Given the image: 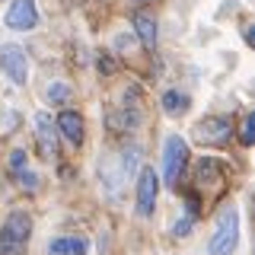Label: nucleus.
<instances>
[{"mask_svg":"<svg viewBox=\"0 0 255 255\" xmlns=\"http://www.w3.org/2000/svg\"><path fill=\"white\" fill-rule=\"evenodd\" d=\"M58 128L64 131V137H67L70 143H80L83 140V118L77 115V112H61V118H58Z\"/></svg>","mask_w":255,"mask_h":255,"instance_id":"obj_10","label":"nucleus"},{"mask_svg":"<svg viewBox=\"0 0 255 255\" xmlns=\"http://www.w3.org/2000/svg\"><path fill=\"white\" fill-rule=\"evenodd\" d=\"M35 134H38V143H42V153L45 156H54L58 153V134H54V125L45 112L35 115Z\"/></svg>","mask_w":255,"mask_h":255,"instance_id":"obj_7","label":"nucleus"},{"mask_svg":"<svg viewBox=\"0 0 255 255\" xmlns=\"http://www.w3.org/2000/svg\"><path fill=\"white\" fill-rule=\"evenodd\" d=\"M0 70L13 80L16 86H22L29 80V61L26 51L19 45H0Z\"/></svg>","mask_w":255,"mask_h":255,"instance_id":"obj_4","label":"nucleus"},{"mask_svg":"<svg viewBox=\"0 0 255 255\" xmlns=\"http://www.w3.org/2000/svg\"><path fill=\"white\" fill-rule=\"evenodd\" d=\"M99 74H115L118 70V64H115V58H112V54H99Z\"/></svg>","mask_w":255,"mask_h":255,"instance_id":"obj_15","label":"nucleus"},{"mask_svg":"<svg viewBox=\"0 0 255 255\" xmlns=\"http://www.w3.org/2000/svg\"><path fill=\"white\" fill-rule=\"evenodd\" d=\"M236 246H239V211H236V204H223L217 214V223H214V236L207 243V252L230 255V252H236Z\"/></svg>","mask_w":255,"mask_h":255,"instance_id":"obj_1","label":"nucleus"},{"mask_svg":"<svg viewBox=\"0 0 255 255\" xmlns=\"http://www.w3.org/2000/svg\"><path fill=\"white\" fill-rule=\"evenodd\" d=\"M16 175H19V185L22 188H38V179H35V172H29V169H19V172H16Z\"/></svg>","mask_w":255,"mask_h":255,"instance_id":"obj_16","label":"nucleus"},{"mask_svg":"<svg viewBox=\"0 0 255 255\" xmlns=\"http://www.w3.org/2000/svg\"><path fill=\"white\" fill-rule=\"evenodd\" d=\"M156 188H159V179L153 169H140V179H137V214L140 217H150L156 207Z\"/></svg>","mask_w":255,"mask_h":255,"instance_id":"obj_6","label":"nucleus"},{"mask_svg":"<svg viewBox=\"0 0 255 255\" xmlns=\"http://www.w3.org/2000/svg\"><path fill=\"white\" fill-rule=\"evenodd\" d=\"M191 233V217H182V220H175V227H172V236H188Z\"/></svg>","mask_w":255,"mask_h":255,"instance_id":"obj_17","label":"nucleus"},{"mask_svg":"<svg viewBox=\"0 0 255 255\" xmlns=\"http://www.w3.org/2000/svg\"><path fill=\"white\" fill-rule=\"evenodd\" d=\"M163 109L169 115H185L191 109V96L182 93V90H169V93H163Z\"/></svg>","mask_w":255,"mask_h":255,"instance_id":"obj_12","label":"nucleus"},{"mask_svg":"<svg viewBox=\"0 0 255 255\" xmlns=\"http://www.w3.org/2000/svg\"><path fill=\"white\" fill-rule=\"evenodd\" d=\"M6 29L13 32H29L38 26V10H35V0H13L10 10H6Z\"/></svg>","mask_w":255,"mask_h":255,"instance_id":"obj_5","label":"nucleus"},{"mask_svg":"<svg viewBox=\"0 0 255 255\" xmlns=\"http://www.w3.org/2000/svg\"><path fill=\"white\" fill-rule=\"evenodd\" d=\"M32 236V217L26 211H13L6 217L3 230H0V255H10L19 246H26V239Z\"/></svg>","mask_w":255,"mask_h":255,"instance_id":"obj_3","label":"nucleus"},{"mask_svg":"<svg viewBox=\"0 0 255 255\" xmlns=\"http://www.w3.org/2000/svg\"><path fill=\"white\" fill-rule=\"evenodd\" d=\"M90 243L83 236H58L48 243V255H86Z\"/></svg>","mask_w":255,"mask_h":255,"instance_id":"obj_8","label":"nucleus"},{"mask_svg":"<svg viewBox=\"0 0 255 255\" xmlns=\"http://www.w3.org/2000/svg\"><path fill=\"white\" fill-rule=\"evenodd\" d=\"M188 166V143L179 137V134H169L163 147V179L169 188H179V179Z\"/></svg>","mask_w":255,"mask_h":255,"instance_id":"obj_2","label":"nucleus"},{"mask_svg":"<svg viewBox=\"0 0 255 255\" xmlns=\"http://www.w3.org/2000/svg\"><path fill=\"white\" fill-rule=\"evenodd\" d=\"M252 137H255V115H246L243 118V134H239L243 147H252Z\"/></svg>","mask_w":255,"mask_h":255,"instance_id":"obj_14","label":"nucleus"},{"mask_svg":"<svg viewBox=\"0 0 255 255\" xmlns=\"http://www.w3.org/2000/svg\"><path fill=\"white\" fill-rule=\"evenodd\" d=\"M22 163H26V153H22V150H16V153L10 156V166H13V172H19V169H22Z\"/></svg>","mask_w":255,"mask_h":255,"instance_id":"obj_18","label":"nucleus"},{"mask_svg":"<svg viewBox=\"0 0 255 255\" xmlns=\"http://www.w3.org/2000/svg\"><path fill=\"white\" fill-rule=\"evenodd\" d=\"M230 131H233L230 118H207L204 125H198V137L207 143H220L223 137H230Z\"/></svg>","mask_w":255,"mask_h":255,"instance_id":"obj_9","label":"nucleus"},{"mask_svg":"<svg viewBox=\"0 0 255 255\" xmlns=\"http://www.w3.org/2000/svg\"><path fill=\"white\" fill-rule=\"evenodd\" d=\"M134 29H137V35H140V42L147 45V48H153L156 45V19L150 13H137L134 16Z\"/></svg>","mask_w":255,"mask_h":255,"instance_id":"obj_11","label":"nucleus"},{"mask_svg":"<svg viewBox=\"0 0 255 255\" xmlns=\"http://www.w3.org/2000/svg\"><path fill=\"white\" fill-rule=\"evenodd\" d=\"M45 99L51 102V106H64V102L70 99V86L67 83H48V90H45Z\"/></svg>","mask_w":255,"mask_h":255,"instance_id":"obj_13","label":"nucleus"}]
</instances>
